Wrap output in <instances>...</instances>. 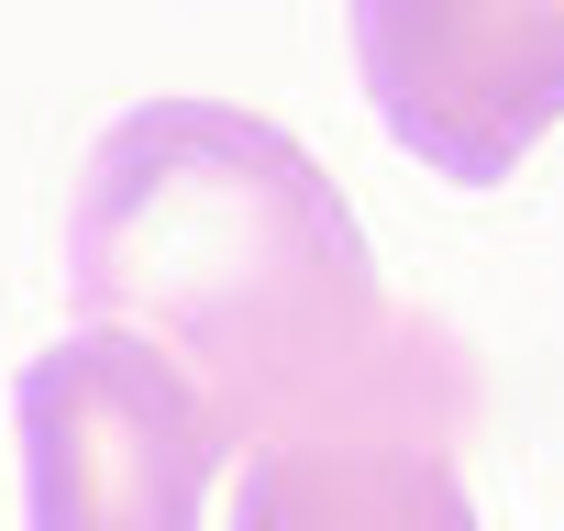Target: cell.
<instances>
[{"label": "cell", "instance_id": "cell-1", "mask_svg": "<svg viewBox=\"0 0 564 531\" xmlns=\"http://www.w3.org/2000/svg\"><path fill=\"white\" fill-rule=\"evenodd\" d=\"M67 289L78 322L144 333L166 366H188L232 443L322 410L399 344L344 188L311 166V144L232 100H144L100 133Z\"/></svg>", "mask_w": 564, "mask_h": 531}, {"label": "cell", "instance_id": "cell-2", "mask_svg": "<svg viewBox=\"0 0 564 531\" xmlns=\"http://www.w3.org/2000/svg\"><path fill=\"white\" fill-rule=\"evenodd\" d=\"M232 432L188 366L144 333L78 322L23 366V498L34 531H199Z\"/></svg>", "mask_w": 564, "mask_h": 531}, {"label": "cell", "instance_id": "cell-3", "mask_svg": "<svg viewBox=\"0 0 564 531\" xmlns=\"http://www.w3.org/2000/svg\"><path fill=\"white\" fill-rule=\"evenodd\" d=\"M454 421H465L454 344L399 322V344L355 388H333L322 410L254 443L232 487V531H476Z\"/></svg>", "mask_w": 564, "mask_h": 531}, {"label": "cell", "instance_id": "cell-4", "mask_svg": "<svg viewBox=\"0 0 564 531\" xmlns=\"http://www.w3.org/2000/svg\"><path fill=\"white\" fill-rule=\"evenodd\" d=\"M388 133L454 188H498L564 122V0H355Z\"/></svg>", "mask_w": 564, "mask_h": 531}]
</instances>
